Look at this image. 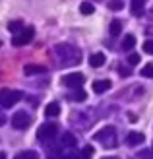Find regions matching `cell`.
<instances>
[{"instance_id": "cell-1", "label": "cell", "mask_w": 153, "mask_h": 159, "mask_svg": "<svg viewBox=\"0 0 153 159\" xmlns=\"http://www.w3.org/2000/svg\"><path fill=\"white\" fill-rule=\"evenodd\" d=\"M54 52H56V58L60 60L62 66H76L82 62V52L79 49H76L74 45L70 43H58L54 47Z\"/></svg>"}, {"instance_id": "cell-2", "label": "cell", "mask_w": 153, "mask_h": 159, "mask_svg": "<svg viewBox=\"0 0 153 159\" xmlns=\"http://www.w3.org/2000/svg\"><path fill=\"white\" fill-rule=\"evenodd\" d=\"M93 140L99 142L103 148H109V149H112V148L118 146V138H116L115 126H107V128H101L99 132H95L93 134Z\"/></svg>"}, {"instance_id": "cell-3", "label": "cell", "mask_w": 153, "mask_h": 159, "mask_svg": "<svg viewBox=\"0 0 153 159\" xmlns=\"http://www.w3.org/2000/svg\"><path fill=\"white\" fill-rule=\"evenodd\" d=\"M21 97H23V93L18 91V89H2V91H0V105H2L4 109H10Z\"/></svg>"}, {"instance_id": "cell-4", "label": "cell", "mask_w": 153, "mask_h": 159, "mask_svg": "<svg viewBox=\"0 0 153 159\" xmlns=\"http://www.w3.org/2000/svg\"><path fill=\"white\" fill-rule=\"evenodd\" d=\"M56 136H58V126L54 122H45V124L39 126V130H37V138L41 142H52Z\"/></svg>"}, {"instance_id": "cell-5", "label": "cell", "mask_w": 153, "mask_h": 159, "mask_svg": "<svg viewBox=\"0 0 153 159\" xmlns=\"http://www.w3.org/2000/svg\"><path fill=\"white\" fill-rule=\"evenodd\" d=\"M33 35H35V29L33 27H21L18 33H14L12 37V45L16 47H23V45H27L33 41Z\"/></svg>"}, {"instance_id": "cell-6", "label": "cell", "mask_w": 153, "mask_h": 159, "mask_svg": "<svg viewBox=\"0 0 153 159\" xmlns=\"http://www.w3.org/2000/svg\"><path fill=\"white\" fill-rule=\"evenodd\" d=\"M31 122V115L27 111H18V113H14V118H12V126L16 130H25Z\"/></svg>"}, {"instance_id": "cell-7", "label": "cell", "mask_w": 153, "mask_h": 159, "mask_svg": "<svg viewBox=\"0 0 153 159\" xmlns=\"http://www.w3.org/2000/svg\"><path fill=\"white\" fill-rule=\"evenodd\" d=\"M83 82H85V78H83V74H79V72L68 74V76L62 78V84L66 85V87H74V89H76V87H82Z\"/></svg>"}, {"instance_id": "cell-8", "label": "cell", "mask_w": 153, "mask_h": 159, "mask_svg": "<svg viewBox=\"0 0 153 159\" xmlns=\"http://www.w3.org/2000/svg\"><path fill=\"white\" fill-rule=\"evenodd\" d=\"M143 140H146V136H143L142 132H130L124 138V144L130 146V148H134V146H138V144H143Z\"/></svg>"}, {"instance_id": "cell-9", "label": "cell", "mask_w": 153, "mask_h": 159, "mask_svg": "<svg viewBox=\"0 0 153 159\" xmlns=\"http://www.w3.org/2000/svg\"><path fill=\"white\" fill-rule=\"evenodd\" d=\"M47 72V66H41V64H27L23 66V74L25 76H37V74H45Z\"/></svg>"}, {"instance_id": "cell-10", "label": "cell", "mask_w": 153, "mask_h": 159, "mask_svg": "<svg viewBox=\"0 0 153 159\" xmlns=\"http://www.w3.org/2000/svg\"><path fill=\"white\" fill-rule=\"evenodd\" d=\"M105 64V54L103 52H93L89 57V66L91 68H101Z\"/></svg>"}, {"instance_id": "cell-11", "label": "cell", "mask_w": 153, "mask_h": 159, "mask_svg": "<svg viewBox=\"0 0 153 159\" xmlns=\"http://www.w3.org/2000/svg\"><path fill=\"white\" fill-rule=\"evenodd\" d=\"M107 89H110L109 80H97V82H93V91L95 93H105Z\"/></svg>"}, {"instance_id": "cell-12", "label": "cell", "mask_w": 153, "mask_h": 159, "mask_svg": "<svg viewBox=\"0 0 153 159\" xmlns=\"http://www.w3.org/2000/svg\"><path fill=\"white\" fill-rule=\"evenodd\" d=\"M78 144V140H76V136L72 132H64L62 134V146L64 148H74Z\"/></svg>"}, {"instance_id": "cell-13", "label": "cell", "mask_w": 153, "mask_h": 159, "mask_svg": "<svg viewBox=\"0 0 153 159\" xmlns=\"http://www.w3.org/2000/svg\"><path fill=\"white\" fill-rule=\"evenodd\" d=\"M85 97H87V93H85V91L82 89V87H76V91L68 95V99H70V101H78V103L85 101Z\"/></svg>"}, {"instance_id": "cell-14", "label": "cell", "mask_w": 153, "mask_h": 159, "mask_svg": "<svg viewBox=\"0 0 153 159\" xmlns=\"http://www.w3.org/2000/svg\"><path fill=\"white\" fill-rule=\"evenodd\" d=\"M143 8H146V0H132V14L134 16H142Z\"/></svg>"}, {"instance_id": "cell-15", "label": "cell", "mask_w": 153, "mask_h": 159, "mask_svg": "<svg viewBox=\"0 0 153 159\" xmlns=\"http://www.w3.org/2000/svg\"><path fill=\"white\" fill-rule=\"evenodd\" d=\"M109 29H110V35L112 37H118L120 33H122V21H120V20H112Z\"/></svg>"}, {"instance_id": "cell-16", "label": "cell", "mask_w": 153, "mask_h": 159, "mask_svg": "<svg viewBox=\"0 0 153 159\" xmlns=\"http://www.w3.org/2000/svg\"><path fill=\"white\" fill-rule=\"evenodd\" d=\"M45 115L47 116H58L60 115V105L58 103H49L47 109H45Z\"/></svg>"}, {"instance_id": "cell-17", "label": "cell", "mask_w": 153, "mask_h": 159, "mask_svg": "<svg viewBox=\"0 0 153 159\" xmlns=\"http://www.w3.org/2000/svg\"><path fill=\"white\" fill-rule=\"evenodd\" d=\"M136 45V37L134 35H126L124 41H122V51H132Z\"/></svg>"}, {"instance_id": "cell-18", "label": "cell", "mask_w": 153, "mask_h": 159, "mask_svg": "<svg viewBox=\"0 0 153 159\" xmlns=\"http://www.w3.org/2000/svg\"><path fill=\"white\" fill-rule=\"evenodd\" d=\"M79 12H82L83 16H89V14H93V12H95V6H93L91 2H83L82 6H79Z\"/></svg>"}, {"instance_id": "cell-19", "label": "cell", "mask_w": 153, "mask_h": 159, "mask_svg": "<svg viewBox=\"0 0 153 159\" xmlns=\"http://www.w3.org/2000/svg\"><path fill=\"white\" fill-rule=\"evenodd\" d=\"M21 27H23V25H21V21H20V20H14V21L8 23V29H10L12 33H18V31H20Z\"/></svg>"}, {"instance_id": "cell-20", "label": "cell", "mask_w": 153, "mask_h": 159, "mask_svg": "<svg viewBox=\"0 0 153 159\" xmlns=\"http://www.w3.org/2000/svg\"><path fill=\"white\" fill-rule=\"evenodd\" d=\"M122 6H124L122 0H110V2H109V8H110V10H115V12L122 10Z\"/></svg>"}, {"instance_id": "cell-21", "label": "cell", "mask_w": 153, "mask_h": 159, "mask_svg": "<svg viewBox=\"0 0 153 159\" xmlns=\"http://www.w3.org/2000/svg\"><path fill=\"white\" fill-rule=\"evenodd\" d=\"M142 76L143 78H153V64H146L142 68Z\"/></svg>"}, {"instance_id": "cell-22", "label": "cell", "mask_w": 153, "mask_h": 159, "mask_svg": "<svg viewBox=\"0 0 153 159\" xmlns=\"http://www.w3.org/2000/svg\"><path fill=\"white\" fill-rule=\"evenodd\" d=\"M25 157H31V159H37L39 155H37V152H21V153H18V159H25Z\"/></svg>"}, {"instance_id": "cell-23", "label": "cell", "mask_w": 153, "mask_h": 159, "mask_svg": "<svg viewBox=\"0 0 153 159\" xmlns=\"http://www.w3.org/2000/svg\"><path fill=\"white\" fill-rule=\"evenodd\" d=\"M143 51L147 54H153V39H147V41L143 43Z\"/></svg>"}, {"instance_id": "cell-24", "label": "cell", "mask_w": 153, "mask_h": 159, "mask_svg": "<svg viewBox=\"0 0 153 159\" xmlns=\"http://www.w3.org/2000/svg\"><path fill=\"white\" fill-rule=\"evenodd\" d=\"M128 62H130L132 66H136V64H140V54H136V52H132L130 57H128Z\"/></svg>"}, {"instance_id": "cell-25", "label": "cell", "mask_w": 153, "mask_h": 159, "mask_svg": "<svg viewBox=\"0 0 153 159\" xmlns=\"http://www.w3.org/2000/svg\"><path fill=\"white\" fill-rule=\"evenodd\" d=\"M93 153H95V149H93L91 146H87V148H83V149H82V155H83V157H91Z\"/></svg>"}, {"instance_id": "cell-26", "label": "cell", "mask_w": 153, "mask_h": 159, "mask_svg": "<svg viewBox=\"0 0 153 159\" xmlns=\"http://www.w3.org/2000/svg\"><path fill=\"white\" fill-rule=\"evenodd\" d=\"M130 72H132V70H128V68H118V74L120 76H130Z\"/></svg>"}, {"instance_id": "cell-27", "label": "cell", "mask_w": 153, "mask_h": 159, "mask_svg": "<svg viewBox=\"0 0 153 159\" xmlns=\"http://www.w3.org/2000/svg\"><path fill=\"white\" fill-rule=\"evenodd\" d=\"M4 122H6V115H4V113H0V126H2Z\"/></svg>"}, {"instance_id": "cell-28", "label": "cell", "mask_w": 153, "mask_h": 159, "mask_svg": "<svg viewBox=\"0 0 153 159\" xmlns=\"http://www.w3.org/2000/svg\"><path fill=\"white\" fill-rule=\"evenodd\" d=\"M4 157H6V153H4V152H0V159H4Z\"/></svg>"}]
</instances>
